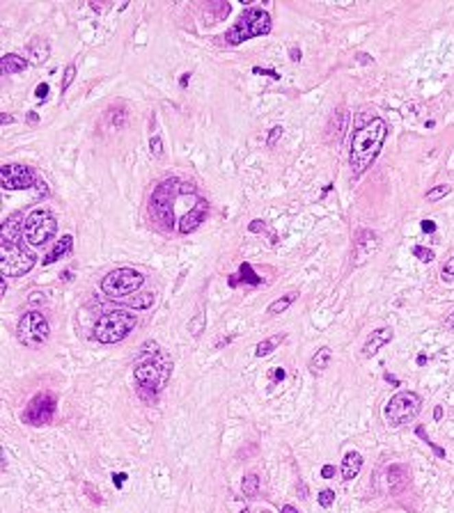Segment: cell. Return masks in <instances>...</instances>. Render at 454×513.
<instances>
[{"mask_svg": "<svg viewBox=\"0 0 454 513\" xmlns=\"http://www.w3.org/2000/svg\"><path fill=\"white\" fill-rule=\"evenodd\" d=\"M385 138H388V124L381 117H374L372 122H367L365 126L353 131L351 149H349V163L353 177H360L377 161V156L383 149Z\"/></svg>", "mask_w": 454, "mask_h": 513, "instance_id": "6da1fadb", "label": "cell"}, {"mask_svg": "<svg viewBox=\"0 0 454 513\" xmlns=\"http://www.w3.org/2000/svg\"><path fill=\"white\" fill-rule=\"evenodd\" d=\"M170 376H172V360L161 351H156L154 355L145 360H138L136 369H133V378L138 383L140 397L147 399L150 403L163 390V385L170 381Z\"/></svg>", "mask_w": 454, "mask_h": 513, "instance_id": "7a4b0ae2", "label": "cell"}, {"mask_svg": "<svg viewBox=\"0 0 454 513\" xmlns=\"http://www.w3.org/2000/svg\"><path fill=\"white\" fill-rule=\"evenodd\" d=\"M182 192V182L179 179H165L156 186L150 199V216L161 225L163 229L175 227V199Z\"/></svg>", "mask_w": 454, "mask_h": 513, "instance_id": "3957f363", "label": "cell"}, {"mask_svg": "<svg viewBox=\"0 0 454 513\" xmlns=\"http://www.w3.org/2000/svg\"><path fill=\"white\" fill-rule=\"evenodd\" d=\"M136 328V316L126 310H115L106 312V314L95 323V332L92 337L99 344H117L131 335V330Z\"/></svg>", "mask_w": 454, "mask_h": 513, "instance_id": "277c9868", "label": "cell"}, {"mask_svg": "<svg viewBox=\"0 0 454 513\" xmlns=\"http://www.w3.org/2000/svg\"><path fill=\"white\" fill-rule=\"evenodd\" d=\"M271 32V14L259 8H250L246 10L241 18L232 25L230 30L225 32V42L227 44H241L246 39H252V37H262V35H269Z\"/></svg>", "mask_w": 454, "mask_h": 513, "instance_id": "5b68a950", "label": "cell"}, {"mask_svg": "<svg viewBox=\"0 0 454 513\" xmlns=\"http://www.w3.org/2000/svg\"><path fill=\"white\" fill-rule=\"evenodd\" d=\"M37 257L25 250L21 241H5L0 238V273L3 277H21L35 268Z\"/></svg>", "mask_w": 454, "mask_h": 513, "instance_id": "8992f818", "label": "cell"}, {"mask_svg": "<svg viewBox=\"0 0 454 513\" xmlns=\"http://www.w3.org/2000/svg\"><path fill=\"white\" fill-rule=\"evenodd\" d=\"M16 337L25 349H39L49 342L51 337V325L39 310H30L19 318L16 323Z\"/></svg>", "mask_w": 454, "mask_h": 513, "instance_id": "52a82bcc", "label": "cell"}, {"mask_svg": "<svg viewBox=\"0 0 454 513\" xmlns=\"http://www.w3.org/2000/svg\"><path fill=\"white\" fill-rule=\"evenodd\" d=\"M420 410H422V399H420V395H416V392H397L395 397H390V401L385 403L383 408V417L385 422H388L390 426H404L413 422Z\"/></svg>", "mask_w": 454, "mask_h": 513, "instance_id": "ba28073f", "label": "cell"}, {"mask_svg": "<svg viewBox=\"0 0 454 513\" xmlns=\"http://www.w3.org/2000/svg\"><path fill=\"white\" fill-rule=\"evenodd\" d=\"M145 284V275L136 268H115L101 279V291L108 298H126Z\"/></svg>", "mask_w": 454, "mask_h": 513, "instance_id": "9c48e42d", "label": "cell"}, {"mask_svg": "<svg viewBox=\"0 0 454 513\" xmlns=\"http://www.w3.org/2000/svg\"><path fill=\"white\" fill-rule=\"evenodd\" d=\"M23 223H25V238H28L30 245H44L58 232V220L49 209H32L23 218Z\"/></svg>", "mask_w": 454, "mask_h": 513, "instance_id": "30bf717a", "label": "cell"}, {"mask_svg": "<svg viewBox=\"0 0 454 513\" xmlns=\"http://www.w3.org/2000/svg\"><path fill=\"white\" fill-rule=\"evenodd\" d=\"M58 410V399L53 392H37L23 410V422L28 426H46L53 422Z\"/></svg>", "mask_w": 454, "mask_h": 513, "instance_id": "8fae6325", "label": "cell"}, {"mask_svg": "<svg viewBox=\"0 0 454 513\" xmlns=\"http://www.w3.org/2000/svg\"><path fill=\"white\" fill-rule=\"evenodd\" d=\"M35 175L28 165L21 163H8L0 168V184H3L5 190H25V188H35Z\"/></svg>", "mask_w": 454, "mask_h": 513, "instance_id": "7c38bea8", "label": "cell"}, {"mask_svg": "<svg viewBox=\"0 0 454 513\" xmlns=\"http://www.w3.org/2000/svg\"><path fill=\"white\" fill-rule=\"evenodd\" d=\"M381 248V238L374 229H358L356 241H353V266H363L365 262L377 255Z\"/></svg>", "mask_w": 454, "mask_h": 513, "instance_id": "4fadbf2b", "label": "cell"}, {"mask_svg": "<svg viewBox=\"0 0 454 513\" xmlns=\"http://www.w3.org/2000/svg\"><path fill=\"white\" fill-rule=\"evenodd\" d=\"M206 216H209V202H206L204 197H198L195 204L179 218V225H177L179 234H191V232H195L206 220Z\"/></svg>", "mask_w": 454, "mask_h": 513, "instance_id": "5bb4252c", "label": "cell"}, {"mask_svg": "<svg viewBox=\"0 0 454 513\" xmlns=\"http://www.w3.org/2000/svg\"><path fill=\"white\" fill-rule=\"evenodd\" d=\"M392 337H395V332H392V328H388V325L372 330V335L367 337L365 344H363V355H365V358H374L379 351L383 349L385 344L392 342Z\"/></svg>", "mask_w": 454, "mask_h": 513, "instance_id": "9a60e30c", "label": "cell"}, {"mask_svg": "<svg viewBox=\"0 0 454 513\" xmlns=\"http://www.w3.org/2000/svg\"><path fill=\"white\" fill-rule=\"evenodd\" d=\"M25 55H28V62L35 64V66H42L46 64V60L51 55V44L49 39L44 37H35L32 42L28 44V49H25Z\"/></svg>", "mask_w": 454, "mask_h": 513, "instance_id": "2e32d148", "label": "cell"}, {"mask_svg": "<svg viewBox=\"0 0 454 513\" xmlns=\"http://www.w3.org/2000/svg\"><path fill=\"white\" fill-rule=\"evenodd\" d=\"M385 475H388V488H390L392 495L402 492L406 486H409V468L402 465V463L390 465V468L385 470Z\"/></svg>", "mask_w": 454, "mask_h": 513, "instance_id": "e0dca14e", "label": "cell"}, {"mask_svg": "<svg viewBox=\"0 0 454 513\" xmlns=\"http://www.w3.org/2000/svg\"><path fill=\"white\" fill-rule=\"evenodd\" d=\"M363 463H365V458L360 451H346L344 458H342V479L344 481H353V479L360 475V470H363Z\"/></svg>", "mask_w": 454, "mask_h": 513, "instance_id": "ac0fdd59", "label": "cell"}, {"mask_svg": "<svg viewBox=\"0 0 454 513\" xmlns=\"http://www.w3.org/2000/svg\"><path fill=\"white\" fill-rule=\"evenodd\" d=\"M71 248H73V236H71V234L60 236V241H58L56 245H53L51 250H49V255H46V257L42 259V264H44V266H51V264L60 262V259L69 257Z\"/></svg>", "mask_w": 454, "mask_h": 513, "instance_id": "d6986e66", "label": "cell"}, {"mask_svg": "<svg viewBox=\"0 0 454 513\" xmlns=\"http://www.w3.org/2000/svg\"><path fill=\"white\" fill-rule=\"evenodd\" d=\"M331 360H333V351L328 349V346H322V349H317L315 355L310 358L308 366H310L312 374L319 376V374H324V371L331 366Z\"/></svg>", "mask_w": 454, "mask_h": 513, "instance_id": "ffe728a7", "label": "cell"}, {"mask_svg": "<svg viewBox=\"0 0 454 513\" xmlns=\"http://www.w3.org/2000/svg\"><path fill=\"white\" fill-rule=\"evenodd\" d=\"M28 64H30L28 58L16 55V53H5V55L0 58V69H3V73H21L25 71Z\"/></svg>", "mask_w": 454, "mask_h": 513, "instance_id": "44dd1931", "label": "cell"}, {"mask_svg": "<svg viewBox=\"0 0 454 513\" xmlns=\"http://www.w3.org/2000/svg\"><path fill=\"white\" fill-rule=\"evenodd\" d=\"M346 119H349L346 108H337L335 112H333L331 122H328V138H335V140L342 138V133L346 129Z\"/></svg>", "mask_w": 454, "mask_h": 513, "instance_id": "7402d4cb", "label": "cell"}, {"mask_svg": "<svg viewBox=\"0 0 454 513\" xmlns=\"http://www.w3.org/2000/svg\"><path fill=\"white\" fill-rule=\"evenodd\" d=\"M296 298H298V291H287L285 296H280L278 301H273L269 308H266V314H269V316L283 314V312H287L294 303H296Z\"/></svg>", "mask_w": 454, "mask_h": 513, "instance_id": "603a6c76", "label": "cell"}, {"mask_svg": "<svg viewBox=\"0 0 454 513\" xmlns=\"http://www.w3.org/2000/svg\"><path fill=\"white\" fill-rule=\"evenodd\" d=\"M126 305L133 310H150L154 305V293L145 291V293H133V298H126Z\"/></svg>", "mask_w": 454, "mask_h": 513, "instance_id": "cb8c5ba5", "label": "cell"}, {"mask_svg": "<svg viewBox=\"0 0 454 513\" xmlns=\"http://www.w3.org/2000/svg\"><path fill=\"white\" fill-rule=\"evenodd\" d=\"M285 342V335H273V337H269V339H264V342H259L257 344V349H255V355L257 358H266V355H271L273 351L278 349L280 344Z\"/></svg>", "mask_w": 454, "mask_h": 513, "instance_id": "d4e9b609", "label": "cell"}, {"mask_svg": "<svg viewBox=\"0 0 454 513\" xmlns=\"http://www.w3.org/2000/svg\"><path fill=\"white\" fill-rule=\"evenodd\" d=\"M204 328H206V312L200 310V312H195V316L189 318V332L193 337H200Z\"/></svg>", "mask_w": 454, "mask_h": 513, "instance_id": "484cf974", "label": "cell"}, {"mask_svg": "<svg viewBox=\"0 0 454 513\" xmlns=\"http://www.w3.org/2000/svg\"><path fill=\"white\" fill-rule=\"evenodd\" d=\"M239 279H241V282H248L250 286H257L259 282H262V277L252 271V266L248 262H243L241 266H239Z\"/></svg>", "mask_w": 454, "mask_h": 513, "instance_id": "4316f807", "label": "cell"}, {"mask_svg": "<svg viewBox=\"0 0 454 513\" xmlns=\"http://www.w3.org/2000/svg\"><path fill=\"white\" fill-rule=\"evenodd\" d=\"M241 488H243V495L246 497H255L257 492H259V475H255V472L246 475L243 481H241Z\"/></svg>", "mask_w": 454, "mask_h": 513, "instance_id": "83f0119b", "label": "cell"}, {"mask_svg": "<svg viewBox=\"0 0 454 513\" xmlns=\"http://www.w3.org/2000/svg\"><path fill=\"white\" fill-rule=\"evenodd\" d=\"M106 119L110 122L112 129H122L124 119H126V110H122V108H108V112H106Z\"/></svg>", "mask_w": 454, "mask_h": 513, "instance_id": "f1b7e54d", "label": "cell"}, {"mask_svg": "<svg viewBox=\"0 0 454 513\" xmlns=\"http://www.w3.org/2000/svg\"><path fill=\"white\" fill-rule=\"evenodd\" d=\"M447 192H450V186H445V184H438V186H433L431 190H427V195H425V199L427 202H438V199H443Z\"/></svg>", "mask_w": 454, "mask_h": 513, "instance_id": "f546056e", "label": "cell"}, {"mask_svg": "<svg viewBox=\"0 0 454 513\" xmlns=\"http://www.w3.org/2000/svg\"><path fill=\"white\" fill-rule=\"evenodd\" d=\"M317 502H319V506H322V509H331V506L335 504V490L324 488V490L317 495Z\"/></svg>", "mask_w": 454, "mask_h": 513, "instance_id": "4dcf8cb0", "label": "cell"}, {"mask_svg": "<svg viewBox=\"0 0 454 513\" xmlns=\"http://www.w3.org/2000/svg\"><path fill=\"white\" fill-rule=\"evenodd\" d=\"M416 433H418V436H420V438H422V440H425V442H427V445H429V447L433 449V454H436L438 458H445V449H443V447H438V445H436V442H433V440H431L429 436H427V433H425V429H422V426H418V429H416Z\"/></svg>", "mask_w": 454, "mask_h": 513, "instance_id": "1f68e13d", "label": "cell"}, {"mask_svg": "<svg viewBox=\"0 0 454 513\" xmlns=\"http://www.w3.org/2000/svg\"><path fill=\"white\" fill-rule=\"evenodd\" d=\"M73 78H76V64H67V69H64V73H62V95L67 90H69V85L73 83Z\"/></svg>", "mask_w": 454, "mask_h": 513, "instance_id": "d6a6232c", "label": "cell"}, {"mask_svg": "<svg viewBox=\"0 0 454 513\" xmlns=\"http://www.w3.org/2000/svg\"><path fill=\"white\" fill-rule=\"evenodd\" d=\"M150 154L154 158L163 156V140H161V136H152L150 138Z\"/></svg>", "mask_w": 454, "mask_h": 513, "instance_id": "836d02e7", "label": "cell"}, {"mask_svg": "<svg viewBox=\"0 0 454 513\" xmlns=\"http://www.w3.org/2000/svg\"><path fill=\"white\" fill-rule=\"evenodd\" d=\"M413 255H416L420 262H425V264H429L431 259H433V250H429V248H422V245H416L413 248Z\"/></svg>", "mask_w": 454, "mask_h": 513, "instance_id": "e575fe53", "label": "cell"}, {"mask_svg": "<svg viewBox=\"0 0 454 513\" xmlns=\"http://www.w3.org/2000/svg\"><path fill=\"white\" fill-rule=\"evenodd\" d=\"M280 138H283V126H273L271 133H269V138H266V145L276 147V142H278Z\"/></svg>", "mask_w": 454, "mask_h": 513, "instance_id": "d590c367", "label": "cell"}, {"mask_svg": "<svg viewBox=\"0 0 454 513\" xmlns=\"http://www.w3.org/2000/svg\"><path fill=\"white\" fill-rule=\"evenodd\" d=\"M252 73H257V76H269V78H273V81H280V73L273 71V69H262V66H255Z\"/></svg>", "mask_w": 454, "mask_h": 513, "instance_id": "8d00e7d4", "label": "cell"}, {"mask_svg": "<svg viewBox=\"0 0 454 513\" xmlns=\"http://www.w3.org/2000/svg\"><path fill=\"white\" fill-rule=\"evenodd\" d=\"M443 279H454V257H450L443 266Z\"/></svg>", "mask_w": 454, "mask_h": 513, "instance_id": "74e56055", "label": "cell"}, {"mask_svg": "<svg viewBox=\"0 0 454 513\" xmlns=\"http://www.w3.org/2000/svg\"><path fill=\"white\" fill-rule=\"evenodd\" d=\"M35 190H37L39 197H46V195H49V186H46L44 179H37V182H35Z\"/></svg>", "mask_w": 454, "mask_h": 513, "instance_id": "f35d334b", "label": "cell"}, {"mask_svg": "<svg viewBox=\"0 0 454 513\" xmlns=\"http://www.w3.org/2000/svg\"><path fill=\"white\" fill-rule=\"evenodd\" d=\"M35 97L37 99H46L49 97V83H39L35 88Z\"/></svg>", "mask_w": 454, "mask_h": 513, "instance_id": "ab89813d", "label": "cell"}, {"mask_svg": "<svg viewBox=\"0 0 454 513\" xmlns=\"http://www.w3.org/2000/svg\"><path fill=\"white\" fill-rule=\"evenodd\" d=\"M112 484H115V488H124V484H126V472H117V475H112Z\"/></svg>", "mask_w": 454, "mask_h": 513, "instance_id": "60d3db41", "label": "cell"}, {"mask_svg": "<svg viewBox=\"0 0 454 513\" xmlns=\"http://www.w3.org/2000/svg\"><path fill=\"white\" fill-rule=\"evenodd\" d=\"M285 376H287V371L283 369V366H278V369L271 374V381H273V383H283V381H285Z\"/></svg>", "mask_w": 454, "mask_h": 513, "instance_id": "b9f144b4", "label": "cell"}, {"mask_svg": "<svg viewBox=\"0 0 454 513\" xmlns=\"http://www.w3.org/2000/svg\"><path fill=\"white\" fill-rule=\"evenodd\" d=\"M420 227H422V232H427V234H433V232H436V223H433V220H422Z\"/></svg>", "mask_w": 454, "mask_h": 513, "instance_id": "7bdbcfd3", "label": "cell"}, {"mask_svg": "<svg viewBox=\"0 0 454 513\" xmlns=\"http://www.w3.org/2000/svg\"><path fill=\"white\" fill-rule=\"evenodd\" d=\"M322 477L324 479H333V477H335V465H324V468H322Z\"/></svg>", "mask_w": 454, "mask_h": 513, "instance_id": "ee69618b", "label": "cell"}, {"mask_svg": "<svg viewBox=\"0 0 454 513\" xmlns=\"http://www.w3.org/2000/svg\"><path fill=\"white\" fill-rule=\"evenodd\" d=\"M289 58H291V62H300V58H303V55H300V49L291 46V49H289Z\"/></svg>", "mask_w": 454, "mask_h": 513, "instance_id": "f6af8a7d", "label": "cell"}, {"mask_svg": "<svg viewBox=\"0 0 454 513\" xmlns=\"http://www.w3.org/2000/svg\"><path fill=\"white\" fill-rule=\"evenodd\" d=\"M12 122H14V115H10V112H3V115H0V124H12Z\"/></svg>", "mask_w": 454, "mask_h": 513, "instance_id": "bcb514c9", "label": "cell"}, {"mask_svg": "<svg viewBox=\"0 0 454 513\" xmlns=\"http://www.w3.org/2000/svg\"><path fill=\"white\" fill-rule=\"evenodd\" d=\"M259 229H264V220H252L250 232H259Z\"/></svg>", "mask_w": 454, "mask_h": 513, "instance_id": "7dc6e473", "label": "cell"}, {"mask_svg": "<svg viewBox=\"0 0 454 513\" xmlns=\"http://www.w3.org/2000/svg\"><path fill=\"white\" fill-rule=\"evenodd\" d=\"M25 119H28V124H37V122H39V115H37L35 110H30L28 117H25Z\"/></svg>", "mask_w": 454, "mask_h": 513, "instance_id": "c3c4849f", "label": "cell"}, {"mask_svg": "<svg viewBox=\"0 0 454 513\" xmlns=\"http://www.w3.org/2000/svg\"><path fill=\"white\" fill-rule=\"evenodd\" d=\"M433 419H436V422H438V419H443V408H440V405L433 408Z\"/></svg>", "mask_w": 454, "mask_h": 513, "instance_id": "681fc988", "label": "cell"}, {"mask_svg": "<svg viewBox=\"0 0 454 513\" xmlns=\"http://www.w3.org/2000/svg\"><path fill=\"white\" fill-rule=\"evenodd\" d=\"M189 81H191V73H184V76L179 78V85H182V88H186V85H189Z\"/></svg>", "mask_w": 454, "mask_h": 513, "instance_id": "f907efd6", "label": "cell"}, {"mask_svg": "<svg viewBox=\"0 0 454 513\" xmlns=\"http://www.w3.org/2000/svg\"><path fill=\"white\" fill-rule=\"evenodd\" d=\"M280 513H298V511H296V509H294V506H291V504H285V506H283V511H280Z\"/></svg>", "mask_w": 454, "mask_h": 513, "instance_id": "816d5d0a", "label": "cell"}, {"mask_svg": "<svg viewBox=\"0 0 454 513\" xmlns=\"http://www.w3.org/2000/svg\"><path fill=\"white\" fill-rule=\"evenodd\" d=\"M0 291H3V296L8 293V282H5V277H3V282H0Z\"/></svg>", "mask_w": 454, "mask_h": 513, "instance_id": "f5cc1de1", "label": "cell"}, {"mask_svg": "<svg viewBox=\"0 0 454 513\" xmlns=\"http://www.w3.org/2000/svg\"><path fill=\"white\" fill-rule=\"evenodd\" d=\"M385 381H390L392 385H399V383H397V378H395V376H390V374H385Z\"/></svg>", "mask_w": 454, "mask_h": 513, "instance_id": "db71d44e", "label": "cell"}, {"mask_svg": "<svg viewBox=\"0 0 454 513\" xmlns=\"http://www.w3.org/2000/svg\"><path fill=\"white\" fill-rule=\"evenodd\" d=\"M447 328H452V330H454V314H452L450 318H447Z\"/></svg>", "mask_w": 454, "mask_h": 513, "instance_id": "11a10c76", "label": "cell"}, {"mask_svg": "<svg viewBox=\"0 0 454 513\" xmlns=\"http://www.w3.org/2000/svg\"><path fill=\"white\" fill-rule=\"evenodd\" d=\"M237 284H239V277L232 275V277H230V286H237Z\"/></svg>", "mask_w": 454, "mask_h": 513, "instance_id": "9f6ffc18", "label": "cell"}]
</instances>
